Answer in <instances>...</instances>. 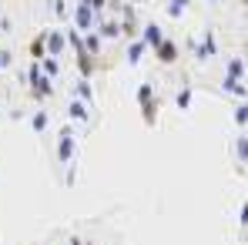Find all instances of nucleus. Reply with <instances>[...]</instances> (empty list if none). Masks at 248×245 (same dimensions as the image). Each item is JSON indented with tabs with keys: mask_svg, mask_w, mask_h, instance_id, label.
<instances>
[{
	"mask_svg": "<svg viewBox=\"0 0 248 245\" xmlns=\"http://www.w3.org/2000/svg\"><path fill=\"white\" fill-rule=\"evenodd\" d=\"M57 158L64 164H71L74 162V131L71 128H64L61 131V145H57Z\"/></svg>",
	"mask_w": 248,
	"mask_h": 245,
	"instance_id": "nucleus-1",
	"label": "nucleus"
},
{
	"mask_svg": "<svg viewBox=\"0 0 248 245\" xmlns=\"http://www.w3.org/2000/svg\"><path fill=\"white\" fill-rule=\"evenodd\" d=\"M74 24H78L81 31H94L97 17H94V10H91V7H84V3H74Z\"/></svg>",
	"mask_w": 248,
	"mask_h": 245,
	"instance_id": "nucleus-2",
	"label": "nucleus"
},
{
	"mask_svg": "<svg viewBox=\"0 0 248 245\" xmlns=\"http://www.w3.org/2000/svg\"><path fill=\"white\" fill-rule=\"evenodd\" d=\"M64 34H57V31H44V47L50 50V57H61L64 54Z\"/></svg>",
	"mask_w": 248,
	"mask_h": 245,
	"instance_id": "nucleus-3",
	"label": "nucleus"
},
{
	"mask_svg": "<svg viewBox=\"0 0 248 245\" xmlns=\"http://www.w3.org/2000/svg\"><path fill=\"white\" fill-rule=\"evenodd\" d=\"M155 57H158L161 64H174V61H178V47H174L171 41H161L158 47H155Z\"/></svg>",
	"mask_w": 248,
	"mask_h": 245,
	"instance_id": "nucleus-4",
	"label": "nucleus"
},
{
	"mask_svg": "<svg viewBox=\"0 0 248 245\" xmlns=\"http://www.w3.org/2000/svg\"><path fill=\"white\" fill-rule=\"evenodd\" d=\"M141 34H144V47H158V44L165 41V34H161V27H158V24H144V27H141Z\"/></svg>",
	"mask_w": 248,
	"mask_h": 245,
	"instance_id": "nucleus-5",
	"label": "nucleus"
},
{
	"mask_svg": "<svg viewBox=\"0 0 248 245\" xmlns=\"http://www.w3.org/2000/svg\"><path fill=\"white\" fill-rule=\"evenodd\" d=\"M78 67H81L84 78H91V74H94V71L101 67V61H94V57H91L87 50H81V54H78Z\"/></svg>",
	"mask_w": 248,
	"mask_h": 245,
	"instance_id": "nucleus-6",
	"label": "nucleus"
},
{
	"mask_svg": "<svg viewBox=\"0 0 248 245\" xmlns=\"http://www.w3.org/2000/svg\"><path fill=\"white\" fill-rule=\"evenodd\" d=\"M215 50H218V44H215V34H211V31H208L205 44H198V47H195V57H198V61H208V57H211V54H215Z\"/></svg>",
	"mask_w": 248,
	"mask_h": 245,
	"instance_id": "nucleus-7",
	"label": "nucleus"
},
{
	"mask_svg": "<svg viewBox=\"0 0 248 245\" xmlns=\"http://www.w3.org/2000/svg\"><path fill=\"white\" fill-rule=\"evenodd\" d=\"M141 111H144V124H148V128L158 121V101H155V98H151V101H141Z\"/></svg>",
	"mask_w": 248,
	"mask_h": 245,
	"instance_id": "nucleus-8",
	"label": "nucleus"
},
{
	"mask_svg": "<svg viewBox=\"0 0 248 245\" xmlns=\"http://www.w3.org/2000/svg\"><path fill=\"white\" fill-rule=\"evenodd\" d=\"M94 27H97V34H101V37H118V34H121V27H118V24H111V20H97Z\"/></svg>",
	"mask_w": 248,
	"mask_h": 245,
	"instance_id": "nucleus-9",
	"label": "nucleus"
},
{
	"mask_svg": "<svg viewBox=\"0 0 248 245\" xmlns=\"http://www.w3.org/2000/svg\"><path fill=\"white\" fill-rule=\"evenodd\" d=\"M81 44H84V50H87V54L94 57V54L101 50V34L94 31V34H87V37H81Z\"/></svg>",
	"mask_w": 248,
	"mask_h": 245,
	"instance_id": "nucleus-10",
	"label": "nucleus"
},
{
	"mask_svg": "<svg viewBox=\"0 0 248 245\" xmlns=\"http://www.w3.org/2000/svg\"><path fill=\"white\" fill-rule=\"evenodd\" d=\"M37 64H41V71L47 74V78H57V74H61V64H57L54 57H41Z\"/></svg>",
	"mask_w": 248,
	"mask_h": 245,
	"instance_id": "nucleus-11",
	"label": "nucleus"
},
{
	"mask_svg": "<svg viewBox=\"0 0 248 245\" xmlns=\"http://www.w3.org/2000/svg\"><path fill=\"white\" fill-rule=\"evenodd\" d=\"M228 78H235V81H242V78H245V61H242V57L228 61Z\"/></svg>",
	"mask_w": 248,
	"mask_h": 245,
	"instance_id": "nucleus-12",
	"label": "nucleus"
},
{
	"mask_svg": "<svg viewBox=\"0 0 248 245\" xmlns=\"http://www.w3.org/2000/svg\"><path fill=\"white\" fill-rule=\"evenodd\" d=\"M67 111H71V118L87 121V104H84V101H71V108H67Z\"/></svg>",
	"mask_w": 248,
	"mask_h": 245,
	"instance_id": "nucleus-13",
	"label": "nucleus"
},
{
	"mask_svg": "<svg viewBox=\"0 0 248 245\" xmlns=\"http://www.w3.org/2000/svg\"><path fill=\"white\" fill-rule=\"evenodd\" d=\"M91 98H94L91 81H87V78H81V81H78V101H91Z\"/></svg>",
	"mask_w": 248,
	"mask_h": 245,
	"instance_id": "nucleus-14",
	"label": "nucleus"
},
{
	"mask_svg": "<svg viewBox=\"0 0 248 245\" xmlns=\"http://www.w3.org/2000/svg\"><path fill=\"white\" fill-rule=\"evenodd\" d=\"M47 124H50V114H47V111H37V114L31 118V128H34V131H44Z\"/></svg>",
	"mask_w": 248,
	"mask_h": 245,
	"instance_id": "nucleus-15",
	"label": "nucleus"
},
{
	"mask_svg": "<svg viewBox=\"0 0 248 245\" xmlns=\"http://www.w3.org/2000/svg\"><path fill=\"white\" fill-rule=\"evenodd\" d=\"M225 91H228V94L245 98V87H242V81H235V78H225Z\"/></svg>",
	"mask_w": 248,
	"mask_h": 245,
	"instance_id": "nucleus-16",
	"label": "nucleus"
},
{
	"mask_svg": "<svg viewBox=\"0 0 248 245\" xmlns=\"http://www.w3.org/2000/svg\"><path fill=\"white\" fill-rule=\"evenodd\" d=\"M141 54H144V44L134 41V44H131V50H127V61H131V64H138V61H141Z\"/></svg>",
	"mask_w": 248,
	"mask_h": 245,
	"instance_id": "nucleus-17",
	"label": "nucleus"
},
{
	"mask_svg": "<svg viewBox=\"0 0 248 245\" xmlns=\"http://www.w3.org/2000/svg\"><path fill=\"white\" fill-rule=\"evenodd\" d=\"M174 101H178V108H188V104H191V87H181Z\"/></svg>",
	"mask_w": 248,
	"mask_h": 245,
	"instance_id": "nucleus-18",
	"label": "nucleus"
},
{
	"mask_svg": "<svg viewBox=\"0 0 248 245\" xmlns=\"http://www.w3.org/2000/svg\"><path fill=\"white\" fill-rule=\"evenodd\" d=\"M151 98H155V87L151 84H141L138 87V101H151Z\"/></svg>",
	"mask_w": 248,
	"mask_h": 245,
	"instance_id": "nucleus-19",
	"label": "nucleus"
},
{
	"mask_svg": "<svg viewBox=\"0 0 248 245\" xmlns=\"http://www.w3.org/2000/svg\"><path fill=\"white\" fill-rule=\"evenodd\" d=\"M31 54H34V61H41V57H44V34L31 44Z\"/></svg>",
	"mask_w": 248,
	"mask_h": 245,
	"instance_id": "nucleus-20",
	"label": "nucleus"
},
{
	"mask_svg": "<svg viewBox=\"0 0 248 245\" xmlns=\"http://www.w3.org/2000/svg\"><path fill=\"white\" fill-rule=\"evenodd\" d=\"M245 158H248V141H245V134H238V162L245 164Z\"/></svg>",
	"mask_w": 248,
	"mask_h": 245,
	"instance_id": "nucleus-21",
	"label": "nucleus"
},
{
	"mask_svg": "<svg viewBox=\"0 0 248 245\" xmlns=\"http://www.w3.org/2000/svg\"><path fill=\"white\" fill-rule=\"evenodd\" d=\"M248 108L245 104H238V111H235V121H238V128H245V121H248V114H245Z\"/></svg>",
	"mask_w": 248,
	"mask_h": 245,
	"instance_id": "nucleus-22",
	"label": "nucleus"
},
{
	"mask_svg": "<svg viewBox=\"0 0 248 245\" xmlns=\"http://www.w3.org/2000/svg\"><path fill=\"white\" fill-rule=\"evenodd\" d=\"M84 7H91V10H104L108 7V0H81Z\"/></svg>",
	"mask_w": 248,
	"mask_h": 245,
	"instance_id": "nucleus-23",
	"label": "nucleus"
},
{
	"mask_svg": "<svg viewBox=\"0 0 248 245\" xmlns=\"http://www.w3.org/2000/svg\"><path fill=\"white\" fill-rule=\"evenodd\" d=\"M54 14H57V17H67V3H64V0H54Z\"/></svg>",
	"mask_w": 248,
	"mask_h": 245,
	"instance_id": "nucleus-24",
	"label": "nucleus"
},
{
	"mask_svg": "<svg viewBox=\"0 0 248 245\" xmlns=\"http://www.w3.org/2000/svg\"><path fill=\"white\" fill-rule=\"evenodd\" d=\"M168 14H171V17H181V14H185V7H181V3H171V7H168Z\"/></svg>",
	"mask_w": 248,
	"mask_h": 245,
	"instance_id": "nucleus-25",
	"label": "nucleus"
},
{
	"mask_svg": "<svg viewBox=\"0 0 248 245\" xmlns=\"http://www.w3.org/2000/svg\"><path fill=\"white\" fill-rule=\"evenodd\" d=\"M7 64H10V54H7V50H0V67H7Z\"/></svg>",
	"mask_w": 248,
	"mask_h": 245,
	"instance_id": "nucleus-26",
	"label": "nucleus"
},
{
	"mask_svg": "<svg viewBox=\"0 0 248 245\" xmlns=\"http://www.w3.org/2000/svg\"><path fill=\"white\" fill-rule=\"evenodd\" d=\"M71 245H91V242H81V239H74V242H71Z\"/></svg>",
	"mask_w": 248,
	"mask_h": 245,
	"instance_id": "nucleus-27",
	"label": "nucleus"
},
{
	"mask_svg": "<svg viewBox=\"0 0 248 245\" xmlns=\"http://www.w3.org/2000/svg\"><path fill=\"white\" fill-rule=\"evenodd\" d=\"M171 3H181V7H185V3H188V0H171Z\"/></svg>",
	"mask_w": 248,
	"mask_h": 245,
	"instance_id": "nucleus-28",
	"label": "nucleus"
}]
</instances>
